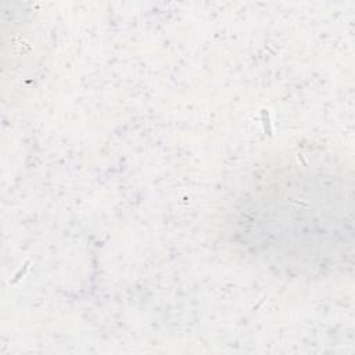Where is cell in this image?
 <instances>
[{
    "instance_id": "1",
    "label": "cell",
    "mask_w": 355,
    "mask_h": 355,
    "mask_svg": "<svg viewBox=\"0 0 355 355\" xmlns=\"http://www.w3.org/2000/svg\"><path fill=\"white\" fill-rule=\"evenodd\" d=\"M291 171L257 187L239 211L243 245L272 266L319 270L344 255V194Z\"/></svg>"
}]
</instances>
